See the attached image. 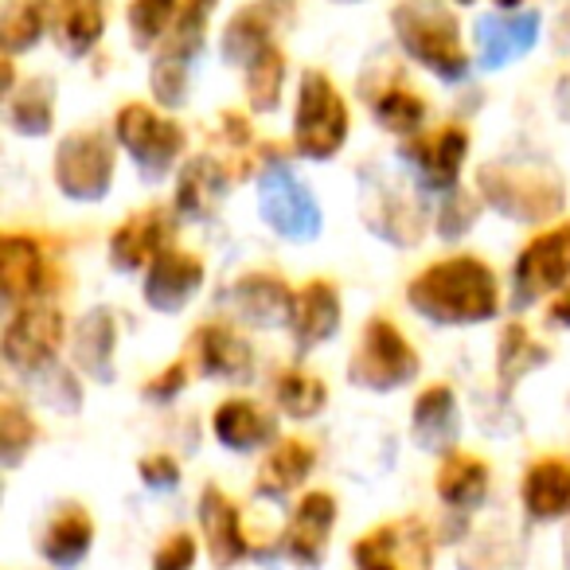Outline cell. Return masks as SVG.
<instances>
[{
	"label": "cell",
	"instance_id": "6da1fadb",
	"mask_svg": "<svg viewBox=\"0 0 570 570\" xmlns=\"http://www.w3.org/2000/svg\"><path fill=\"white\" fill-rule=\"evenodd\" d=\"M406 302L414 305V313H422L434 325L465 328L497 317L500 285L497 274L476 254H453V258L434 262V266L411 277Z\"/></svg>",
	"mask_w": 570,
	"mask_h": 570
},
{
	"label": "cell",
	"instance_id": "7a4b0ae2",
	"mask_svg": "<svg viewBox=\"0 0 570 570\" xmlns=\"http://www.w3.org/2000/svg\"><path fill=\"white\" fill-rule=\"evenodd\" d=\"M481 199L515 223H543L562 212L567 184L559 168L543 157H500L476 168Z\"/></svg>",
	"mask_w": 570,
	"mask_h": 570
},
{
	"label": "cell",
	"instance_id": "3957f363",
	"mask_svg": "<svg viewBox=\"0 0 570 570\" xmlns=\"http://www.w3.org/2000/svg\"><path fill=\"white\" fill-rule=\"evenodd\" d=\"M391 28H395L399 48L438 79L458 82L469 71L461 24L442 0H399L391 9Z\"/></svg>",
	"mask_w": 570,
	"mask_h": 570
},
{
	"label": "cell",
	"instance_id": "277c9868",
	"mask_svg": "<svg viewBox=\"0 0 570 570\" xmlns=\"http://www.w3.org/2000/svg\"><path fill=\"white\" fill-rule=\"evenodd\" d=\"M352 110L325 71H305L294 110V149L309 160H328L344 149Z\"/></svg>",
	"mask_w": 570,
	"mask_h": 570
},
{
	"label": "cell",
	"instance_id": "5b68a950",
	"mask_svg": "<svg viewBox=\"0 0 570 570\" xmlns=\"http://www.w3.org/2000/svg\"><path fill=\"white\" fill-rule=\"evenodd\" d=\"M419 375V352L391 325L387 317H372L360 333L356 356L348 364V380L364 391H399Z\"/></svg>",
	"mask_w": 570,
	"mask_h": 570
},
{
	"label": "cell",
	"instance_id": "8992f818",
	"mask_svg": "<svg viewBox=\"0 0 570 570\" xmlns=\"http://www.w3.org/2000/svg\"><path fill=\"white\" fill-rule=\"evenodd\" d=\"M114 184V145L98 129H75L56 149V188L75 204H98Z\"/></svg>",
	"mask_w": 570,
	"mask_h": 570
},
{
	"label": "cell",
	"instance_id": "52a82bcc",
	"mask_svg": "<svg viewBox=\"0 0 570 570\" xmlns=\"http://www.w3.org/2000/svg\"><path fill=\"white\" fill-rule=\"evenodd\" d=\"M352 559L360 570H434V535L419 515H399L364 531Z\"/></svg>",
	"mask_w": 570,
	"mask_h": 570
},
{
	"label": "cell",
	"instance_id": "ba28073f",
	"mask_svg": "<svg viewBox=\"0 0 570 570\" xmlns=\"http://www.w3.org/2000/svg\"><path fill=\"white\" fill-rule=\"evenodd\" d=\"M67 341V317L51 302H28L4 325L0 348L17 372H43Z\"/></svg>",
	"mask_w": 570,
	"mask_h": 570
},
{
	"label": "cell",
	"instance_id": "9c48e42d",
	"mask_svg": "<svg viewBox=\"0 0 570 570\" xmlns=\"http://www.w3.org/2000/svg\"><path fill=\"white\" fill-rule=\"evenodd\" d=\"M114 134L129 157L145 168V176H165L184 153V129L145 102L121 106L114 118Z\"/></svg>",
	"mask_w": 570,
	"mask_h": 570
},
{
	"label": "cell",
	"instance_id": "30bf717a",
	"mask_svg": "<svg viewBox=\"0 0 570 570\" xmlns=\"http://www.w3.org/2000/svg\"><path fill=\"white\" fill-rule=\"evenodd\" d=\"M258 212L277 235L285 238H317L321 235V207L317 196L297 180L289 168L274 165L258 180Z\"/></svg>",
	"mask_w": 570,
	"mask_h": 570
},
{
	"label": "cell",
	"instance_id": "8fae6325",
	"mask_svg": "<svg viewBox=\"0 0 570 570\" xmlns=\"http://www.w3.org/2000/svg\"><path fill=\"white\" fill-rule=\"evenodd\" d=\"M567 282H570V219L531 238L512 266L515 297L523 305L539 302L547 294H559Z\"/></svg>",
	"mask_w": 570,
	"mask_h": 570
},
{
	"label": "cell",
	"instance_id": "7c38bea8",
	"mask_svg": "<svg viewBox=\"0 0 570 570\" xmlns=\"http://www.w3.org/2000/svg\"><path fill=\"white\" fill-rule=\"evenodd\" d=\"M465 153H469V134L461 126H442L434 134H414L403 141V157L419 168L422 184L434 191L458 188Z\"/></svg>",
	"mask_w": 570,
	"mask_h": 570
},
{
	"label": "cell",
	"instance_id": "4fadbf2b",
	"mask_svg": "<svg viewBox=\"0 0 570 570\" xmlns=\"http://www.w3.org/2000/svg\"><path fill=\"white\" fill-rule=\"evenodd\" d=\"M0 289L9 302H36L51 289V262L40 238L9 235L0 238Z\"/></svg>",
	"mask_w": 570,
	"mask_h": 570
},
{
	"label": "cell",
	"instance_id": "5bb4252c",
	"mask_svg": "<svg viewBox=\"0 0 570 570\" xmlns=\"http://www.w3.org/2000/svg\"><path fill=\"white\" fill-rule=\"evenodd\" d=\"M204 285V262L188 250H160L145 274V305L157 313H180Z\"/></svg>",
	"mask_w": 570,
	"mask_h": 570
},
{
	"label": "cell",
	"instance_id": "9a60e30c",
	"mask_svg": "<svg viewBox=\"0 0 570 570\" xmlns=\"http://www.w3.org/2000/svg\"><path fill=\"white\" fill-rule=\"evenodd\" d=\"M333 523H336L333 492H305L282 535L289 562H297V567H321V559L328 551V535H333Z\"/></svg>",
	"mask_w": 570,
	"mask_h": 570
},
{
	"label": "cell",
	"instance_id": "2e32d148",
	"mask_svg": "<svg viewBox=\"0 0 570 570\" xmlns=\"http://www.w3.org/2000/svg\"><path fill=\"white\" fill-rule=\"evenodd\" d=\"M199 531H204L207 554H212L215 570H230L250 554V543L243 535V515H238L235 500L223 489L207 484L199 497Z\"/></svg>",
	"mask_w": 570,
	"mask_h": 570
},
{
	"label": "cell",
	"instance_id": "e0dca14e",
	"mask_svg": "<svg viewBox=\"0 0 570 570\" xmlns=\"http://www.w3.org/2000/svg\"><path fill=\"white\" fill-rule=\"evenodd\" d=\"M173 238V215L165 207H145V212L129 215L118 230L110 235V262L114 269H141L168 250Z\"/></svg>",
	"mask_w": 570,
	"mask_h": 570
},
{
	"label": "cell",
	"instance_id": "ac0fdd59",
	"mask_svg": "<svg viewBox=\"0 0 570 570\" xmlns=\"http://www.w3.org/2000/svg\"><path fill=\"white\" fill-rule=\"evenodd\" d=\"M364 219L372 227V235L387 238L395 246H414L422 235H426V212L422 204L403 188H375V196L364 199Z\"/></svg>",
	"mask_w": 570,
	"mask_h": 570
},
{
	"label": "cell",
	"instance_id": "d6986e66",
	"mask_svg": "<svg viewBox=\"0 0 570 570\" xmlns=\"http://www.w3.org/2000/svg\"><path fill=\"white\" fill-rule=\"evenodd\" d=\"M282 0H254V4H243L235 17L223 28V59L235 67H246L262 48L274 43V28L282 24L285 17Z\"/></svg>",
	"mask_w": 570,
	"mask_h": 570
},
{
	"label": "cell",
	"instance_id": "ffe728a7",
	"mask_svg": "<svg viewBox=\"0 0 570 570\" xmlns=\"http://www.w3.org/2000/svg\"><path fill=\"white\" fill-rule=\"evenodd\" d=\"M297 344L302 348H317L341 328V294L328 277H313L294 294V317H289Z\"/></svg>",
	"mask_w": 570,
	"mask_h": 570
},
{
	"label": "cell",
	"instance_id": "44dd1931",
	"mask_svg": "<svg viewBox=\"0 0 570 570\" xmlns=\"http://www.w3.org/2000/svg\"><path fill=\"white\" fill-rule=\"evenodd\" d=\"M235 305L243 321L258 328H274L294 317V289L285 285V277L269 274V269H254L235 282Z\"/></svg>",
	"mask_w": 570,
	"mask_h": 570
},
{
	"label": "cell",
	"instance_id": "7402d4cb",
	"mask_svg": "<svg viewBox=\"0 0 570 570\" xmlns=\"http://www.w3.org/2000/svg\"><path fill=\"white\" fill-rule=\"evenodd\" d=\"M520 500L531 520L570 515V458H539L535 465H528Z\"/></svg>",
	"mask_w": 570,
	"mask_h": 570
},
{
	"label": "cell",
	"instance_id": "603a6c76",
	"mask_svg": "<svg viewBox=\"0 0 570 570\" xmlns=\"http://www.w3.org/2000/svg\"><path fill=\"white\" fill-rule=\"evenodd\" d=\"M458 430H461L458 399H453V391L445 383H434V387H426L414 399L411 434L426 453H450L453 442H458Z\"/></svg>",
	"mask_w": 570,
	"mask_h": 570
},
{
	"label": "cell",
	"instance_id": "cb8c5ba5",
	"mask_svg": "<svg viewBox=\"0 0 570 570\" xmlns=\"http://www.w3.org/2000/svg\"><path fill=\"white\" fill-rule=\"evenodd\" d=\"M539 40V12L520 17H484L476 24V51L484 67H504L512 59L528 56Z\"/></svg>",
	"mask_w": 570,
	"mask_h": 570
},
{
	"label": "cell",
	"instance_id": "d4e9b609",
	"mask_svg": "<svg viewBox=\"0 0 570 570\" xmlns=\"http://www.w3.org/2000/svg\"><path fill=\"white\" fill-rule=\"evenodd\" d=\"M227 184H230V176L223 160L191 157L188 165L180 168V180H176V212L188 215V219H207V215L219 212Z\"/></svg>",
	"mask_w": 570,
	"mask_h": 570
},
{
	"label": "cell",
	"instance_id": "484cf974",
	"mask_svg": "<svg viewBox=\"0 0 570 570\" xmlns=\"http://www.w3.org/2000/svg\"><path fill=\"white\" fill-rule=\"evenodd\" d=\"M212 430H215V438L235 453L258 450V445L277 438V422L269 419L258 403H250V399H227V403L215 406Z\"/></svg>",
	"mask_w": 570,
	"mask_h": 570
},
{
	"label": "cell",
	"instance_id": "4316f807",
	"mask_svg": "<svg viewBox=\"0 0 570 570\" xmlns=\"http://www.w3.org/2000/svg\"><path fill=\"white\" fill-rule=\"evenodd\" d=\"M191 356H196L199 372L219 375V380H243L254 367V352L235 328L227 325H204L191 341Z\"/></svg>",
	"mask_w": 570,
	"mask_h": 570
},
{
	"label": "cell",
	"instance_id": "83f0119b",
	"mask_svg": "<svg viewBox=\"0 0 570 570\" xmlns=\"http://www.w3.org/2000/svg\"><path fill=\"white\" fill-rule=\"evenodd\" d=\"M434 489L450 508L473 512V508H481L484 497H489V465H484L481 458H473V453L450 450L442 458V465H438Z\"/></svg>",
	"mask_w": 570,
	"mask_h": 570
},
{
	"label": "cell",
	"instance_id": "f1b7e54d",
	"mask_svg": "<svg viewBox=\"0 0 570 570\" xmlns=\"http://www.w3.org/2000/svg\"><path fill=\"white\" fill-rule=\"evenodd\" d=\"M317 465V450L302 438H282L274 442V450L262 458L258 465V492L262 497H285V492H294L305 476L313 473Z\"/></svg>",
	"mask_w": 570,
	"mask_h": 570
},
{
	"label": "cell",
	"instance_id": "f546056e",
	"mask_svg": "<svg viewBox=\"0 0 570 570\" xmlns=\"http://www.w3.org/2000/svg\"><path fill=\"white\" fill-rule=\"evenodd\" d=\"M90 543H95V520L82 512L79 504H67L63 512L51 520V528L43 531V559L51 567H79L87 559Z\"/></svg>",
	"mask_w": 570,
	"mask_h": 570
},
{
	"label": "cell",
	"instance_id": "4dcf8cb0",
	"mask_svg": "<svg viewBox=\"0 0 570 570\" xmlns=\"http://www.w3.org/2000/svg\"><path fill=\"white\" fill-rule=\"evenodd\" d=\"M106 32V0H56V36L67 56H87Z\"/></svg>",
	"mask_w": 570,
	"mask_h": 570
},
{
	"label": "cell",
	"instance_id": "1f68e13d",
	"mask_svg": "<svg viewBox=\"0 0 570 570\" xmlns=\"http://www.w3.org/2000/svg\"><path fill=\"white\" fill-rule=\"evenodd\" d=\"M114 344H118V325H114L110 309H95L82 317L79 333H75V356L79 367L90 372L95 380H114Z\"/></svg>",
	"mask_w": 570,
	"mask_h": 570
},
{
	"label": "cell",
	"instance_id": "d6a6232c",
	"mask_svg": "<svg viewBox=\"0 0 570 570\" xmlns=\"http://www.w3.org/2000/svg\"><path fill=\"white\" fill-rule=\"evenodd\" d=\"M9 126L24 137H48L56 126V82L36 75L9 95Z\"/></svg>",
	"mask_w": 570,
	"mask_h": 570
},
{
	"label": "cell",
	"instance_id": "836d02e7",
	"mask_svg": "<svg viewBox=\"0 0 570 570\" xmlns=\"http://www.w3.org/2000/svg\"><path fill=\"white\" fill-rule=\"evenodd\" d=\"M543 364H547L543 344H539L523 325H515V321H512V325H504L500 344H497V380H500V387L512 391L523 375L535 372V367H543Z\"/></svg>",
	"mask_w": 570,
	"mask_h": 570
},
{
	"label": "cell",
	"instance_id": "e575fe53",
	"mask_svg": "<svg viewBox=\"0 0 570 570\" xmlns=\"http://www.w3.org/2000/svg\"><path fill=\"white\" fill-rule=\"evenodd\" d=\"M243 71H246L243 90H246L250 110H258V114L277 110V102H282V87H285V51L277 48V43H269V48H262L258 56L243 67Z\"/></svg>",
	"mask_w": 570,
	"mask_h": 570
},
{
	"label": "cell",
	"instance_id": "d590c367",
	"mask_svg": "<svg viewBox=\"0 0 570 570\" xmlns=\"http://www.w3.org/2000/svg\"><path fill=\"white\" fill-rule=\"evenodd\" d=\"M274 399H277V406H282V414L305 422V419H317V414L325 411L328 387L321 375H309V372H302V367H289V372L277 375Z\"/></svg>",
	"mask_w": 570,
	"mask_h": 570
},
{
	"label": "cell",
	"instance_id": "8d00e7d4",
	"mask_svg": "<svg viewBox=\"0 0 570 570\" xmlns=\"http://www.w3.org/2000/svg\"><path fill=\"white\" fill-rule=\"evenodd\" d=\"M212 12H215V0H180V17H176L173 32L160 43V56L191 63L207 40V20H212Z\"/></svg>",
	"mask_w": 570,
	"mask_h": 570
},
{
	"label": "cell",
	"instance_id": "74e56055",
	"mask_svg": "<svg viewBox=\"0 0 570 570\" xmlns=\"http://www.w3.org/2000/svg\"><path fill=\"white\" fill-rule=\"evenodd\" d=\"M372 114L391 134L414 137L422 129V121H426V102H422L411 87H403V82H391L387 90H380V95L372 98Z\"/></svg>",
	"mask_w": 570,
	"mask_h": 570
},
{
	"label": "cell",
	"instance_id": "f35d334b",
	"mask_svg": "<svg viewBox=\"0 0 570 570\" xmlns=\"http://www.w3.org/2000/svg\"><path fill=\"white\" fill-rule=\"evenodd\" d=\"M43 28H48V9H43V0H12L9 12H4V28H0L4 56H20V51L36 48Z\"/></svg>",
	"mask_w": 570,
	"mask_h": 570
},
{
	"label": "cell",
	"instance_id": "ab89813d",
	"mask_svg": "<svg viewBox=\"0 0 570 570\" xmlns=\"http://www.w3.org/2000/svg\"><path fill=\"white\" fill-rule=\"evenodd\" d=\"M180 17V0H129V36L137 48H157Z\"/></svg>",
	"mask_w": 570,
	"mask_h": 570
},
{
	"label": "cell",
	"instance_id": "60d3db41",
	"mask_svg": "<svg viewBox=\"0 0 570 570\" xmlns=\"http://www.w3.org/2000/svg\"><path fill=\"white\" fill-rule=\"evenodd\" d=\"M36 442V422L28 419V411L17 403V399H4L0 403V458L4 465H20L28 458Z\"/></svg>",
	"mask_w": 570,
	"mask_h": 570
},
{
	"label": "cell",
	"instance_id": "b9f144b4",
	"mask_svg": "<svg viewBox=\"0 0 570 570\" xmlns=\"http://www.w3.org/2000/svg\"><path fill=\"white\" fill-rule=\"evenodd\" d=\"M149 87H153V98H157L160 106H168V110L184 106V98H188V63L157 51V59H153V67H149Z\"/></svg>",
	"mask_w": 570,
	"mask_h": 570
},
{
	"label": "cell",
	"instance_id": "7bdbcfd3",
	"mask_svg": "<svg viewBox=\"0 0 570 570\" xmlns=\"http://www.w3.org/2000/svg\"><path fill=\"white\" fill-rule=\"evenodd\" d=\"M508 551H512V539H508L504 531H489V535H481L465 551V559H461V570H520V559H508L504 562Z\"/></svg>",
	"mask_w": 570,
	"mask_h": 570
},
{
	"label": "cell",
	"instance_id": "ee69618b",
	"mask_svg": "<svg viewBox=\"0 0 570 570\" xmlns=\"http://www.w3.org/2000/svg\"><path fill=\"white\" fill-rule=\"evenodd\" d=\"M476 212H481V204H476L473 196H465V191H458V188L445 191L442 207H438V235L461 238L476 223Z\"/></svg>",
	"mask_w": 570,
	"mask_h": 570
},
{
	"label": "cell",
	"instance_id": "f6af8a7d",
	"mask_svg": "<svg viewBox=\"0 0 570 570\" xmlns=\"http://www.w3.org/2000/svg\"><path fill=\"white\" fill-rule=\"evenodd\" d=\"M196 535L191 531H173V535L160 543V551L153 554V570H191L196 567Z\"/></svg>",
	"mask_w": 570,
	"mask_h": 570
},
{
	"label": "cell",
	"instance_id": "bcb514c9",
	"mask_svg": "<svg viewBox=\"0 0 570 570\" xmlns=\"http://www.w3.org/2000/svg\"><path fill=\"white\" fill-rule=\"evenodd\" d=\"M184 387H188V360H173V364H168L157 380L145 383V399H157V403H165V399L180 395Z\"/></svg>",
	"mask_w": 570,
	"mask_h": 570
},
{
	"label": "cell",
	"instance_id": "7dc6e473",
	"mask_svg": "<svg viewBox=\"0 0 570 570\" xmlns=\"http://www.w3.org/2000/svg\"><path fill=\"white\" fill-rule=\"evenodd\" d=\"M137 473H141V481L149 484V489H176V481H180V465H176L168 453H153V458H141Z\"/></svg>",
	"mask_w": 570,
	"mask_h": 570
},
{
	"label": "cell",
	"instance_id": "c3c4849f",
	"mask_svg": "<svg viewBox=\"0 0 570 570\" xmlns=\"http://www.w3.org/2000/svg\"><path fill=\"white\" fill-rule=\"evenodd\" d=\"M547 321H551V325L570 328V285H562L559 294H554V302L547 305Z\"/></svg>",
	"mask_w": 570,
	"mask_h": 570
},
{
	"label": "cell",
	"instance_id": "681fc988",
	"mask_svg": "<svg viewBox=\"0 0 570 570\" xmlns=\"http://www.w3.org/2000/svg\"><path fill=\"white\" fill-rule=\"evenodd\" d=\"M554 106H559V118L570 126V75H562L559 87H554Z\"/></svg>",
	"mask_w": 570,
	"mask_h": 570
},
{
	"label": "cell",
	"instance_id": "f907efd6",
	"mask_svg": "<svg viewBox=\"0 0 570 570\" xmlns=\"http://www.w3.org/2000/svg\"><path fill=\"white\" fill-rule=\"evenodd\" d=\"M559 48L570 51V0H562V9H559Z\"/></svg>",
	"mask_w": 570,
	"mask_h": 570
},
{
	"label": "cell",
	"instance_id": "816d5d0a",
	"mask_svg": "<svg viewBox=\"0 0 570 570\" xmlns=\"http://www.w3.org/2000/svg\"><path fill=\"white\" fill-rule=\"evenodd\" d=\"M523 0H497V9H504V12H512V9H520Z\"/></svg>",
	"mask_w": 570,
	"mask_h": 570
},
{
	"label": "cell",
	"instance_id": "f5cc1de1",
	"mask_svg": "<svg viewBox=\"0 0 570 570\" xmlns=\"http://www.w3.org/2000/svg\"><path fill=\"white\" fill-rule=\"evenodd\" d=\"M562 559H567V567H570V531H567V543H562Z\"/></svg>",
	"mask_w": 570,
	"mask_h": 570
},
{
	"label": "cell",
	"instance_id": "db71d44e",
	"mask_svg": "<svg viewBox=\"0 0 570 570\" xmlns=\"http://www.w3.org/2000/svg\"><path fill=\"white\" fill-rule=\"evenodd\" d=\"M458 4H473V0H458Z\"/></svg>",
	"mask_w": 570,
	"mask_h": 570
}]
</instances>
